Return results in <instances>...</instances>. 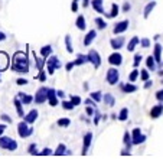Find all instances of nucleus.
<instances>
[{"label":"nucleus","mask_w":163,"mask_h":163,"mask_svg":"<svg viewBox=\"0 0 163 163\" xmlns=\"http://www.w3.org/2000/svg\"><path fill=\"white\" fill-rule=\"evenodd\" d=\"M0 149L14 152V150L18 149V142L9 136H0Z\"/></svg>","instance_id":"1"},{"label":"nucleus","mask_w":163,"mask_h":163,"mask_svg":"<svg viewBox=\"0 0 163 163\" xmlns=\"http://www.w3.org/2000/svg\"><path fill=\"white\" fill-rule=\"evenodd\" d=\"M32 133H33V129L30 127V124L26 123L25 120L18 124V134H19L20 139H26V137H29Z\"/></svg>","instance_id":"2"},{"label":"nucleus","mask_w":163,"mask_h":163,"mask_svg":"<svg viewBox=\"0 0 163 163\" xmlns=\"http://www.w3.org/2000/svg\"><path fill=\"white\" fill-rule=\"evenodd\" d=\"M105 81L110 85L118 84V81H120V72H118V69L116 66H113V68H110V69L107 71V74H105Z\"/></svg>","instance_id":"3"},{"label":"nucleus","mask_w":163,"mask_h":163,"mask_svg":"<svg viewBox=\"0 0 163 163\" xmlns=\"http://www.w3.org/2000/svg\"><path fill=\"white\" fill-rule=\"evenodd\" d=\"M46 65H48V74H49V75H53L55 69H59V68L62 66V64H61V61H59L58 56L51 55L49 58L46 59Z\"/></svg>","instance_id":"4"},{"label":"nucleus","mask_w":163,"mask_h":163,"mask_svg":"<svg viewBox=\"0 0 163 163\" xmlns=\"http://www.w3.org/2000/svg\"><path fill=\"white\" fill-rule=\"evenodd\" d=\"M146 139H147V137L142 133V130H140L139 127H136L134 130L131 131V143L133 144H136V146L137 144H142L146 142Z\"/></svg>","instance_id":"5"},{"label":"nucleus","mask_w":163,"mask_h":163,"mask_svg":"<svg viewBox=\"0 0 163 163\" xmlns=\"http://www.w3.org/2000/svg\"><path fill=\"white\" fill-rule=\"evenodd\" d=\"M46 100H48V88L46 87H40L39 90L36 91L35 97H33V101L36 104H43Z\"/></svg>","instance_id":"6"},{"label":"nucleus","mask_w":163,"mask_h":163,"mask_svg":"<svg viewBox=\"0 0 163 163\" xmlns=\"http://www.w3.org/2000/svg\"><path fill=\"white\" fill-rule=\"evenodd\" d=\"M13 64H18V65H23V66H29V59H27V55L22 51H18V52L13 55Z\"/></svg>","instance_id":"7"},{"label":"nucleus","mask_w":163,"mask_h":163,"mask_svg":"<svg viewBox=\"0 0 163 163\" xmlns=\"http://www.w3.org/2000/svg\"><path fill=\"white\" fill-rule=\"evenodd\" d=\"M87 55H88V62H91L95 69L100 68V65H101V58H100V53H98L95 49H90V52L87 53Z\"/></svg>","instance_id":"8"},{"label":"nucleus","mask_w":163,"mask_h":163,"mask_svg":"<svg viewBox=\"0 0 163 163\" xmlns=\"http://www.w3.org/2000/svg\"><path fill=\"white\" fill-rule=\"evenodd\" d=\"M108 64L113 66H120L123 64V55L120 52H113L108 56Z\"/></svg>","instance_id":"9"},{"label":"nucleus","mask_w":163,"mask_h":163,"mask_svg":"<svg viewBox=\"0 0 163 163\" xmlns=\"http://www.w3.org/2000/svg\"><path fill=\"white\" fill-rule=\"evenodd\" d=\"M129 25H130V20H121V22H118V23H116V26L113 29V33L114 35H120V33L126 32L129 29Z\"/></svg>","instance_id":"10"},{"label":"nucleus","mask_w":163,"mask_h":163,"mask_svg":"<svg viewBox=\"0 0 163 163\" xmlns=\"http://www.w3.org/2000/svg\"><path fill=\"white\" fill-rule=\"evenodd\" d=\"M48 103L51 107H56L58 105V95H56V91L53 88H48Z\"/></svg>","instance_id":"11"},{"label":"nucleus","mask_w":163,"mask_h":163,"mask_svg":"<svg viewBox=\"0 0 163 163\" xmlns=\"http://www.w3.org/2000/svg\"><path fill=\"white\" fill-rule=\"evenodd\" d=\"M82 140H84V146H82V152H81V153H82V156H84V155H87V150L90 149V146H91L92 133H90V131H88V133H85V136H84Z\"/></svg>","instance_id":"12"},{"label":"nucleus","mask_w":163,"mask_h":163,"mask_svg":"<svg viewBox=\"0 0 163 163\" xmlns=\"http://www.w3.org/2000/svg\"><path fill=\"white\" fill-rule=\"evenodd\" d=\"M95 38H97V30H94V29H91L90 32L85 35V38H84V46H91V43L95 40Z\"/></svg>","instance_id":"13"},{"label":"nucleus","mask_w":163,"mask_h":163,"mask_svg":"<svg viewBox=\"0 0 163 163\" xmlns=\"http://www.w3.org/2000/svg\"><path fill=\"white\" fill-rule=\"evenodd\" d=\"M162 114H163V104H156L155 107H152V110H150V117L153 118V120L159 118Z\"/></svg>","instance_id":"14"},{"label":"nucleus","mask_w":163,"mask_h":163,"mask_svg":"<svg viewBox=\"0 0 163 163\" xmlns=\"http://www.w3.org/2000/svg\"><path fill=\"white\" fill-rule=\"evenodd\" d=\"M120 88H121V91L126 92V94H131V92H136L139 90V87L134 85L133 82H127V84H120Z\"/></svg>","instance_id":"15"},{"label":"nucleus","mask_w":163,"mask_h":163,"mask_svg":"<svg viewBox=\"0 0 163 163\" xmlns=\"http://www.w3.org/2000/svg\"><path fill=\"white\" fill-rule=\"evenodd\" d=\"M38 116H39L38 110H35V108H33V110H30L27 114H25V117H23V118H25V121H26V123L33 124L36 120H38Z\"/></svg>","instance_id":"16"},{"label":"nucleus","mask_w":163,"mask_h":163,"mask_svg":"<svg viewBox=\"0 0 163 163\" xmlns=\"http://www.w3.org/2000/svg\"><path fill=\"white\" fill-rule=\"evenodd\" d=\"M110 45H111V48H113L114 51H118L120 48H123V46H124V38H123V36L113 38V39L110 40Z\"/></svg>","instance_id":"17"},{"label":"nucleus","mask_w":163,"mask_h":163,"mask_svg":"<svg viewBox=\"0 0 163 163\" xmlns=\"http://www.w3.org/2000/svg\"><path fill=\"white\" fill-rule=\"evenodd\" d=\"M9 66V56L6 52H0V72L6 71Z\"/></svg>","instance_id":"18"},{"label":"nucleus","mask_w":163,"mask_h":163,"mask_svg":"<svg viewBox=\"0 0 163 163\" xmlns=\"http://www.w3.org/2000/svg\"><path fill=\"white\" fill-rule=\"evenodd\" d=\"M13 104H14V107H16L18 116H19L20 118H23L25 117V113H23V103H22V100H20L19 97H16L13 100Z\"/></svg>","instance_id":"19"},{"label":"nucleus","mask_w":163,"mask_h":163,"mask_svg":"<svg viewBox=\"0 0 163 163\" xmlns=\"http://www.w3.org/2000/svg\"><path fill=\"white\" fill-rule=\"evenodd\" d=\"M91 6L94 7V10L100 14H104V9H103V0H91Z\"/></svg>","instance_id":"20"},{"label":"nucleus","mask_w":163,"mask_h":163,"mask_svg":"<svg viewBox=\"0 0 163 163\" xmlns=\"http://www.w3.org/2000/svg\"><path fill=\"white\" fill-rule=\"evenodd\" d=\"M40 56L42 58H45V59H48L51 55H52V46L51 45H45V46H42L40 48Z\"/></svg>","instance_id":"21"},{"label":"nucleus","mask_w":163,"mask_h":163,"mask_svg":"<svg viewBox=\"0 0 163 163\" xmlns=\"http://www.w3.org/2000/svg\"><path fill=\"white\" fill-rule=\"evenodd\" d=\"M162 48H163V46L160 45V43H156V45H155L153 56H155V59H156L157 64H159V62H162Z\"/></svg>","instance_id":"22"},{"label":"nucleus","mask_w":163,"mask_h":163,"mask_svg":"<svg viewBox=\"0 0 163 163\" xmlns=\"http://www.w3.org/2000/svg\"><path fill=\"white\" fill-rule=\"evenodd\" d=\"M18 97L22 100L23 105L32 104V101H33V97H32V95H29V94H25V92H19V94H18Z\"/></svg>","instance_id":"23"},{"label":"nucleus","mask_w":163,"mask_h":163,"mask_svg":"<svg viewBox=\"0 0 163 163\" xmlns=\"http://www.w3.org/2000/svg\"><path fill=\"white\" fill-rule=\"evenodd\" d=\"M33 59H35V65H36V68L38 69H43V65L46 64V59L45 58H39L38 55H36V52H33Z\"/></svg>","instance_id":"24"},{"label":"nucleus","mask_w":163,"mask_h":163,"mask_svg":"<svg viewBox=\"0 0 163 163\" xmlns=\"http://www.w3.org/2000/svg\"><path fill=\"white\" fill-rule=\"evenodd\" d=\"M146 65H147V69H150V71H155L156 69V59H155L153 55H149L146 58Z\"/></svg>","instance_id":"25"},{"label":"nucleus","mask_w":163,"mask_h":163,"mask_svg":"<svg viewBox=\"0 0 163 163\" xmlns=\"http://www.w3.org/2000/svg\"><path fill=\"white\" fill-rule=\"evenodd\" d=\"M155 6H156V2L153 0V2H150V3H147L146 5V7H144V12H143V16H144V19H147L150 16V13H152V10L155 9Z\"/></svg>","instance_id":"26"},{"label":"nucleus","mask_w":163,"mask_h":163,"mask_svg":"<svg viewBox=\"0 0 163 163\" xmlns=\"http://www.w3.org/2000/svg\"><path fill=\"white\" fill-rule=\"evenodd\" d=\"M139 43H140V39H139L137 36H133L130 39V42H129V45H127V51H129V52H133Z\"/></svg>","instance_id":"27"},{"label":"nucleus","mask_w":163,"mask_h":163,"mask_svg":"<svg viewBox=\"0 0 163 163\" xmlns=\"http://www.w3.org/2000/svg\"><path fill=\"white\" fill-rule=\"evenodd\" d=\"M74 62H75V65H78V66L84 65V64H87V62H88V55H82V53H78V55H77V59H75Z\"/></svg>","instance_id":"28"},{"label":"nucleus","mask_w":163,"mask_h":163,"mask_svg":"<svg viewBox=\"0 0 163 163\" xmlns=\"http://www.w3.org/2000/svg\"><path fill=\"white\" fill-rule=\"evenodd\" d=\"M75 25H77V27H78L79 30H85L87 25H85V18L82 16V14H79L78 18H77V20H75Z\"/></svg>","instance_id":"29"},{"label":"nucleus","mask_w":163,"mask_h":163,"mask_svg":"<svg viewBox=\"0 0 163 163\" xmlns=\"http://www.w3.org/2000/svg\"><path fill=\"white\" fill-rule=\"evenodd\" d=\"M103 101H104L107 105H110V107H113V105L116 104V98H114V95H111V94H105V95H103Z\"/></svg>","instance_id":"30"},{"label":"nucleus","mask_w":163,"mask_h":163,"mask_svg":"<svg viewBox=\"0 0 163 163\" xmlns=\"http://www.w3.org/2000/svg\"><path fill=\"white\" fill-rule=\"evenodd\" d=\"M12 69H13L14 72L26 74V72H29V66H23V65H18V64H12Z\"/></svg>","instance_id":"31"},{"label":"nucleus","mask_w":163,"mask_h":163,"mask_svg":"<svg viewBox=\"0 0 163 163\" xmlns=\"http://www.w3.org/2000/svg\"><path fill=\"white\" fill-rule=\"evenodd\" d=\"M66 146L64 143H59L58 144V147H56V150H55V152H53V155H55V156H62V155H65L66 152Z\"/></svg>","instance_id":"32"},{"label":"nucleus","mask_w":163,"mask_h":163,"mask_svg":"<svg viewBox=\"0 0 163 163\" xmlns=\"http://www.w3.org/2000/svg\"><path fill=\"white\" fill-rule=\"evenodd\" d=\"M118 120H120V121H126V120H127V118H129V108H126V107H124V108H121V110H120V113H118Z\"/></svg>","instance_id":"33"},{"label":"nucleus","mask_w":163,"mask_h":163,"mask_svg":"<svg viewBox=\"0 0 163 163\" xmlns=\"http://www.w3.org/2000/svg\"><path fill=\"white\" fill-rule=\"evenodd\" d=\"M94 22H95V25H97V27L100 29V30H103V29L107 27V22H105L104 19H101V18H95Z\"/></svg>","instance_id":"34"},{"label":"nucleus","mask_w":163,"mask_h":163,"mask_svg":"<svg viewBox=\"0 0 163 163\" xmlns=\"http://www.w3.org/2000/svg\"><path fill=\"white\" fill-rule=\"evenodd\" d=\"M56 124H58L59 127H69V126H71V120H69V118H66V117L59 118L58 121H56Z\"/></svg>","instance_id":"35"},{"label":"nucleus","mask_w":163,"mask_h":163,"mask_svg":"<svg viewBox=\"0 0 163 163\" xmlns=\"http://www.w3.org/2000/svg\"><path fill=\"white\" fill-rule=\"evenodd\" d=\"M65 46H66V52H69V53L74 52L72 42H71V36H69V35H66V36H65Z\"/></svg>","instance_id":"36"},{"label":"nucleus","mask_w":163,"mask_h":163,"mask_svg":"<svg viewBox=\"0 0 163 163\" xmlns=\"http://www.w3.org/2000/svg\"><path fill=\"white\" fill-rule=\"evenodd\" d=\"M90 97H91L95 103H100V101L103 100V94H101V91H94L90 94Z\"/></svg>","instance_id":"37"},{"label":"nucleus","mask_w":163,"mask_h":163,"mask_svg":"<svg viewBox=\"0 0 163 163\" xmlns=\"http://www.w3.org/2000/svg\"><path fill=\"white\" fill-rule=\"evenodd\" d=\"M139 75H140V71H139L137 68H134V69L130 72V75H129V81H130V82H134Z\"/></svg>","instance_id":"38"},{"label":"nucleus","mask_w":163,"mask_h":163,"mask_svg":"<svg viewBox=\"0 0 163 163\" xmlns=\"http://www.w3.org/2000/svg\"><path fill=\"white\" fill-rule=\"evenodd\" d=\"M61 105H62V108H64V110H68V111L74 110V107H75V105L71 103V100H69V101H65V100H64V101L61 103Z\"/></svg>","instance_id":"39"},{"label":"nucleus","mask_w":163,"mask_h":163,"mask_svg":"<svg viewBox=\"0 0 163 163\" xmlns=\"http://www.w3.org/2000/svg\"><path fill=\"white\" fill-rule=\"evenodd\" d=\"M118 10H120V7L116 5V3H113L111 5V13H110V18H116L118 14Z\"/></svg>","instance_id":"40"},{"label":"nucleus","mask_w":163,"mask_h":163,"mask_svg":"<svg viewBox=\"0 0 163 163\" xmlns=\"http://www.w3.org/2000/svg\"><path fill=\"white\" fill-rule=\"evenodd\" d=\"M142 59H143V56H142L140 53H136V55H134V61H133V66H134V68H139Z\"/></svg>","instance_id":"41"},{"label":"nucleus","mask_w":163,"mask_h":163,"mask_svg":"<svg viewBox=\"0 0 163 163\" xmlns=\"http://www.w3.org/2000/svg\"><path fill=\"white\" fill-rule=\"evenodd\" d=\"M149 78H150L149 71H147V69H140V79L146 82V81H147V79H149Z\"/></svg>","instance_id":"42"},{"label":"nucleus","mask_w":163,"mask_h":163,"mask_svg":"<svg viewBox=\"0 0 163 163\" xmlns=\"http://www.w3.org/2000/svg\"><path fill=\"white\" fill-rule=\"evenodd\" d=\"M27 150H29V153L32 155V156H36V155H39L38 152H36V143H30L29 144V147H27Z\"/></svg>","instance_id":"43"},{"label":"nucleus","mask_w":163,"mask_h":163,"mask_svg":"<svg viewBox=\"0 0 163 163\" xmlns=\"http://www.w3.org/2000/svg\"><path fill=\"white\" fill-rule=\"evenodd\" d=\"M35 79H39V81H42V82H43V81H46V74H45V69H40L39 74H38V75L35 77Z\"/></svg>","instance_id":"44"},{"label":"nucleus","mask_w":163,"mask_h":163,"mask_svg":"<svg viewBox=\"0 0 163 163\" xmlns=\"http://www.w3.org/2000/svg\"><path fill=\"white\" fill-rule=\"evenodd\" d=\"M69 100H71V103L75 105V107L81 104V97H78V95H71V98H69Z\"/></svg>","instance_id":"45"},{"label":"nucleus","mask_w":163,"mask_h":163,"mask_svg":"<svg viewBox=\"0 0 163 163\" xmlns=\"http://www.w3.org/2000/svg\"><path fill=\"white\" fill-rule=\"evenodd\" d=\"M140 45L143 46V48H150L152 42H150L149 38H143V39H140Z\"/></svg>","instance_id":"46"},{"label":"nucleus","mask_w":163,"mask_h":163,"mask_svg":"<svg viewBox=\"0 0 163 163\" xmlns=\"http://www.w3.org/2000/svg\"><path fill=\"white\" fill-rule=\"evenodd\" d=\"M0 118H2V121H5V123H12V117L7 116V114H2Z\"/></svg>","instance_id":"47"},{"label":"nucleus","mask_w":163,"mask_h":163,"mask_svg":"<svg viewBox=\"0 0 163 163\" xmlns=\"http://www.w3.org/2000/svg\"><path fill=\"white\" fill-rule=\"evenodd\" d=\"M39 155H40V156H49V155H52V152H51V149H49V147H45V149L42 150Z\"/></svg>","instance_id":"48"},{"label":"nucleus","mask_w":163,"mask_h":163,"mask_svg":"<svg viewBox=\"0 0 163 163\" xmlns=\"http://www.w3.org/2000/svg\"><path fill=\"white\" fill-rule=\"evenodd\" d=\"M101 118H103V116H101L98 111H95V116H94V124L97 126V124L100 123V120H101Z\"/></svg>","instance_id":"49"},{"label":"nucleus","mask_w":163,"mask_h":163,"mask_svg":"<svg viewBox=\"0 0 163 163\" xmlns=\"http://www.w3.org/2000/svg\"><path fill=\"white\" fill-rule=\"evenodd\" d=\"M130 9H131V5L129 3V2H126V3L123 5V9H121V10H123L124 13H127V12H130Z\"/></svg>","instance_id":"50"},{"label":"nucleus","mask_w":163,"mask_h":163,"mask_svg":"<svg viewBox=\"0 0 163 163\" xmlns=\"http://www.w3.org/2000/svg\"><path fill=\"white\" fill-rule=\"evenodd\" d=\"M85 113L91 117V116H94V108H92V105H87V108H85Z\"/></svg>","instance_id":"51"},{"label":"nucleus","mask_w":163,"mask_h":163,"mask_svg":"<svg viewBox=\"0 0 163 163\" xmlns=\"http://www.w3.org/2000/svg\"><path fill=\"white\" fill-rule=\"evenodd\" d=\"M27 82H29V81H27L26 78H18L16 79V84L18 85H26Z\"/></svg>","instance_id":"52"},{"label":"nucleus","mask_w":163,"mask_h":163,"mask_svg":"<svg viewBox=\"0 0 163 163\" xmlns=\"http://www.w3.org/2000/svg\"><path fill=\"white\" fill-rule=\"evenodd\" d=\"M71 10H72V12H78V2H75V0H72Z\"/></svg>","instance_id":"53"},{"label":"nucleus","mask_w":163,"mask_h":163,"mask_svg":"<svg viewBox=\"0 0 163 163\" xmlns=\"http://www.w3.org/2000/svg\"><path fill=\"white\" fill-rule=\"evenodd\" d=\"M156 98H157V101L163 103V90H160V91L156 92Z\"/></svg>","instance_id":"54"},{"label":"nucleus","mask_w":163,"mask_h":163,"mask_svg":"<svg viewBox=\"0 0 163 163\" xmlns=\"http://www.w3.org/2000/svg\"><path fill=\"white\" fill-rule=\"evenodd\" d=\"M74 66H75V62H68V64L65 65V69L69 72V71H72V68H74Z\"/></svg>","instance_id":"55"},{"label":"nucleus","mask_w":163,"mask_h":163,"mask_svg":"<svg viewBox=\"0 0 163 163\" xmlns=\"http://www.w3.org/2000/svg\"><path fill=\"white\" fill-rule=\"evenodd\" d=\"M85 104H87V105H92V107H95V101H94V100H92V98L90 97V98H87V100H85Z\"/></svg>","instance_id":"56"},{"label":"nucleus","mask_w":163,"mask_h":163,"mask_svg":"<svg viewBox=\"0 0 163 163\" xmlns=\"http://www.w3.org/2000/svg\"><path fill=\"white\" fill-rule=\"evenodd\" d=\"M152 85H153V82H152L150 79H147V81L144 82V88H146V90H149V88L152 87Z\"/></svg>","instance_id":"57"},{"label":"nucleus","mask_w":163,"mask_h":163,"mask_svg":"<svg viewBox=\"0 0 163 163\" xmlns=\"http://www.w3.org/2000/svg\"><path fill=\"white\" fill-rule=\"evenodd\" d=\"M5 130H6V124H0V136H3Z\"/></svg>","instance_id":"58"},{"label":"nucleus","mask_w":163,"mask_h":163,"mask_svg":"<svg viewBox=\"0 0 163 163\" xmlns=\"http://www.w3.org/2000/svg\"><path fill=\"white\" fill-rule=\"evenodd\" d=\"M56 95H58V98H64V97H65V92L59 90V91H56Z\"/></svg>","instance_id":"59"},{"label":"nucleus","mask_w":163,"mask_h":163,"mask_svg":"<svg viewBox=\"0 0 163 163\" xmlns=\"http://www.w3.org/2000/svg\"><path fill=\"white\" fill-rule=\"evenodd\" d=\"M5 39H6V35H5L3 32H0V42H2V40H5Z\"/></svg>","instance_id":"60"},{"label":"nucleus","mask_w":163,"mask_h":163,"mask_svg":"<svg viewBox=\"0 0 163 163\" xmlns=\"http://www.w3.org/2000/svg\"><path fill=\"white\" fill-rule=\"evenodd\" d=\"M90 5V0H84V7H87Z\"/></svg>","instance_id":"61"},{"label":"nucleus","mask_w":163,"mask_h":163,"mask_svg":"<svg viewBox=\"0 0 163 163\" xmlns=\"http://www.w3.org/2000/svg\"><path fill=\"white\" fill-rule=\"evenodd\" d=\"M0 82H2V78H0Z\"/></svg>","instance_id":"62"},{"label":"nucleus","mask_w":163,"mask_h":163,"mask_svg":"<svg viewBox=\"0 0 163 163\" xmlns=\"http://www.w3.org/2000/svg\"><path fill=\"white\" fill-rule=\"evenodd\" d=\"M75 2H78V0H75Z\"/></svg>","instance_id":"63"},{"label":"nucleus","mask_w":163,"mask_h":163,"mask_svg":"<svg viewBox=\"0 0 163 163\" xmlns=\"http://www.w3.org/2000/svg\"><path fill=\"white\" fill-rule=\"evenodd\" d=\"M162 82H163V81H162Z\"/></svg>","instance_id":"64"}]
</instances>
